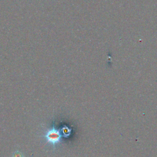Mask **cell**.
<instances>
[{
  "mask_svg": "<svg viewBox=\"0 0 157 157\" xmlns=\"http://www.w3.org/2000/svg\"><path fill=\"white\" fill-rule=\"evenodd\" d=\"M13 157H23L22 154L20 152H15L13 153Z\"/></svg>",
  "mask_w": 157,
  "mask_h": 157,
  "instance_id": "3957f363",
  "label": "cell"
},
{
  "mask_svg": "<svg viewBox=\"0 0 157 157\" xmlns=\"http://www.w3.org/2000/svg\"><path fill=\"white\" fill-rule=\"evenodd\" d=\"M70 132H71V130L68 128H67V127L63 128L62 129V132L64 135V136H67L69 134H70Z\"/></svg>",
  "mask_w": 157,
  "mask_h": 157,
  "instance_id": "7a4b0ae2",
  "label": "cell"
},
{
  "mask_svg": "<svg viewBox=\"0 0 157 157\" xmlns=\"http://www.w3.org/2000/svg\"><path fill=\"white\" fill-rule=\"evenodd\" d=\"M45 137L48 142L55 145L59 142L61 137V134L58 130L55 128H52L47 132Z\"/></svg>",
  "mask_w": 157,
  "mask_h": 157,
  "instance_id": "6da1fadb",
  "label": "cell"
}]
</instances>
